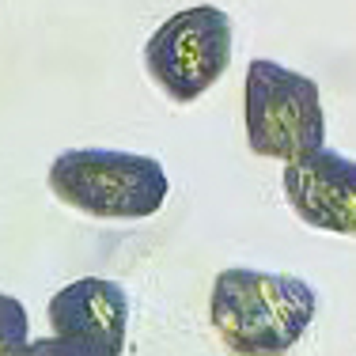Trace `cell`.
<instances>
[{"label": "cell", "mask_w": 356, "mask_h": 356, "mask_svg": "<svg viewBox=\"0 0 356 356\" xmlns=\"http://www.w3.org/2000/svg\"><path fill=\"white\" fill-rule=\"evenodd\" d=\"M318 296L292 273L235 266L213 284L209 318L232 356H284L315 322Z\"/></svg>", "instance_id": "6da1fadb"}, {"label": "cell", "mask_w": 356, "mask_h": 356, "mask_svg": "<svg viewBox=\"0 0 356 356\" xmlns=\"http://www.w3.org/2000/svg\"><path fill=\"white\" fill-rule=\"evenodd\" d=\"M281 190L307 227L356 235V159L322 148L284 167Z\"/></svg>", "instance_id": "8992f818"}, {"label": "cell", "mask_w": 356, "mask_h": 356, "mask_svg": "<svg viewBox=\"0 0 356 356\" xmlns=\"http://www.w3.org/2000/svg\"><path fill=\"white\" fill-rule=\"evenodd\" d=\"M49 330L80 356H122L129 334V296L106 277H80L49 300Z\"/></svg>", "instance_id": "5b68a950"}, {"label": "cell", "mask_w": 356, "mask_h": 356, "mask_svg": "<svg viewBox=\"0 0 356 356\" xmlns=\"http://www.w3.org/2000/svg\"><path fill=\"white\" fill-rule=\"evenodd\" d=\"M247 144L261 159L296 163L326 148V114L318 83L269 57H254L243 88Z\"/></svg>", "instance_id": "3957f363"}, {"label": "cell", "mask_w": 356, "mask_h": 356, "mask_svg": "<svg viewBox=\"0 0 356 356\" xmlns=\"http://www.w3.org/2000/svg\"><path fill=\"white\" fill-rule=\"evenodd\" d=\"M232 65V15L216 4L175 12L144 42V69L175 103H197Z\"/></svg>", "instance_id": "277c9868"}, {"label": "cell", "mask_w": 356, "mask_h": 356, "mask_svg": "<svg viewBox=\"0 0 356 356\" xmlns=\"http://www.w3.org/2000/svg\"><path fill=\"white\" fill-rule=\"evenodd\" d=\"M19 356H80V353L69 341H61V337H35Z\"/></svg>", "instance_id": "ba28073f"}, {"label": "cell", "mask_w": 356, "mask_h": 356, "mask_svg": "<svg viewBox=\"0 0 356 356\" xmlns=\"http://www.w3.org/2000/svg\"><path fill=\"white\" fill-rule=\"evenodd\" d=\"M31 345V318L15 296L0 292V356H19Z\"/></svg>", "instance_id": "52a82bcc"}, {"label": "cell", "mask_w": 356, "mask_h": 356, "mask_svg": "<svg viewBox=\"0 0 356 356\" xmlns=\"http://www.w3.org/2000/svg\"><path fill=\"white\" fill-rule=\"evenodd\" d=\"M57 201L95 220H148L167 201V171L159 159L118 148H69L49 163Z\"/></svg>", "instance_id": "7a4b0ae2"}]
</instances>
